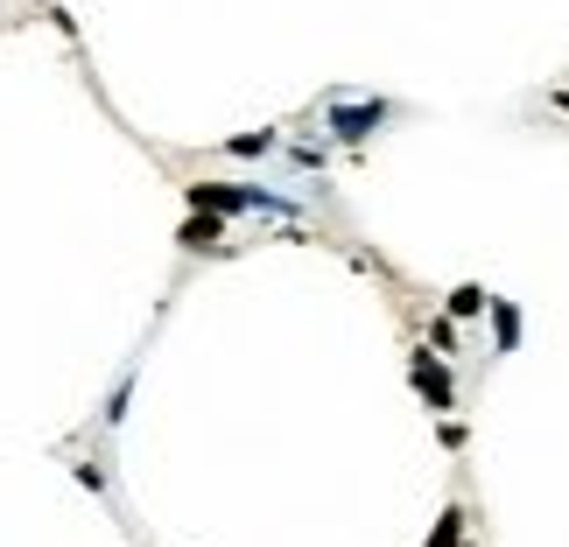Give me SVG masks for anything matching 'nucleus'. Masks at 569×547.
I'll list each match as a JSON object with an SVG mask.
<instances>
[{"label": "nucleus", "instance_id": "8", "mask_svg": "<svg viewBox=\"0 0 569 547\" xmlns=\"http://www.w3.org/2000/svg\"><path fill=\"white\" fill-rule=\"evenodd\" d=\"M268 148H274V134H239L232 155H268Z\"/></svg>", "mask_w": 569, "mask_h": 547}, {"label": "nucleus", "instance_id": "5", "mask_svg": "<svg viewBox=\"0 0 569 547\" xmlns=\"http://www.w3.org/2000/svg\"><path fill=\"white\" fill-rule=\"evenodd\" d=\"M218 232H226V217H204V211H190V225H183V246H218Z\"/></svg>", "mask_w": 569, "mask_h": 547}, {"label": "nucleus", "instance_id": "9", "mask_svg": "<svg viewBox=\"0 0 569 547\" xmlns=\"http://www.w3.org/2000/svg\"><path fill=\"white\" fill-rule=\"evenodd\" d=\"M556 105H562V113H569V92H556Z\"/></svg>", "mask_w": 569, "mask_h": 547}, {"label": "nucleus", "instance_id": "6", "mask_svg": "<svg viewBox=\"0 0 569 547\" xmlns=\"http://www.w3.org/2000/svg\"><path fill=\"white\" fill-rule=\"evenodd\" d=\"M443 310H450V316H486V288H471V281H465V288H450Z\"/></svg>", "mask_w": 569, "mask_h": 547}, {"label": "nucleus", "instance_id": "7", "mask_svg": "<svg viewBox=\"0 0 569 547\" xmlns=\"http://www.w3.org/2000/svg\"><path fill=\"white\" fill-rule=\"evenodd\" d=\"M457 540H465V513H457V506H443V519H436L429 547H457Z\"/></svg>", "mask_w": 569, "mask_h": 547}, {"label": "nucleus", "instance_id": "3", "mask_svg": "<svg viewBox=\"0 0 569 547\" xmlns=\"http://www.w3.org/2000/svg\"><path fill=\"white\" fill-rule=\"evenodd\" d=\"M408 379H415V393H422L429 407H450V401H457V386H450V372H443V358H429V352H415V365H408Z\"/></svg>", "mask_w": 569, "mask_h": 547}, {"label": "nucleus", "instance_id": "1", "mask_svg": "<svg viewBox=\"0 0 569 547\" xmlns=\"http://www.w3.org/2000/svg\"><path fill=\"white\" fill-rule=\"evenodd\" d=\"M190 211H204V217H239V211H289L281 196L268 190H253V183H190Z\"/></svg>", "mask_w": 569, "mask_h": 547}, {"label": "nucleus", "instance_id": "2", "mask_svg": "<svg viewBox=\"0 0 569 547\" xmlns=\"http://www.w3.org/2000/svg\"><path fill=\"white\" fill-rule=\"evenodd\" d=\"M393 105L387 99H352V105H331V134L338 141H366V134H380Z\"/></svg>", "mask_w": 569, "mask_h": 547}, {"label": "nucleus", "instance_id": "4", "mask_svg": "<svg viewBox=\"0 0 569 547\" xmlns=\"http://www.w3.org/2000/svg\"><path fill=\"white\" fill-rule=\"evenodd\" d=\"M486 316H492V344H499V358H513L520 352V310L507 295H486Z\"/></svg>", "mask_w": 569, "mask_h": 547}]
</instances>
